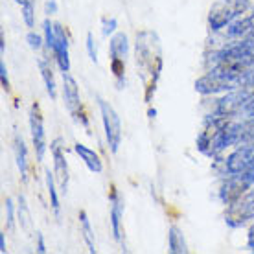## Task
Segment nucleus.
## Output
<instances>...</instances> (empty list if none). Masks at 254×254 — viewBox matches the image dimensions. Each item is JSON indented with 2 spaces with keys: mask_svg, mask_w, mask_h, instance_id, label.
<instances>
[{
  "mask_svg": "<svg viewBox=\"0 0 254 254\" xmlns=\"http://www.w3.org/2000/svg\"><path fill=\"white\" fill-rule=\"evenodd\" d=\"M134 63L138 68L140 79L144 83V100L149 105L155 98L157 89H159L160 74L164 68L162 45H160L159 35L153 30H142V32L136 33Z\"/></svg>",
  "mask_w": 254,
  "mask_h": 254,
  "instance_id": "f257e3e1",
  "label": "nucleus"
},
{
  "mask_svg": "<svg viewBox=\"0 0 254 254\" xmlns=\"http://www.w3.org/2000/svg\"><path fill=\"white\" fill-rule=\"evenodd\" d=\"M243 74H245V68H234V66H225V64L210 66L195 81V90L201 96L214 98V96L225 94L230 90L245 89Z\"/></svg>",
  "mask_w": 254,
  "mask_h": 254,
  "instance_id": "f03ea898",
  "label": "nucleus"
},
{
  "mask_svg": "<svg viewBox=\"0 0 254 254\" xmlns=\"http://www.w3.org/2000/svg\"><path fill=\"white\" fill-rule=\"evenodd\" d=\"M254 107V89H236L225 94L214 96L206 115L221 118H245Z\"/></svg>",
  "mask_w": 254,
  "mask_h": 254,
  "instance_id": "7ed1b4c3",
  "label": "nucleus"
},
{
  "mask_svg": "<svg viewBox=\"0 0 254 254\" xmlns=\"http://www.w3.org/2000/svg\"><path fill=\"white\" fill-rule=\"evenodd\" d=\"M43 35H45L46 50L52 54L61 72H70V37L61 22H54L50 17L43 20Z\"/></svg>",
  "mask_w": 254,
  "mask_h": 254,
  "instance_id": "20e7f679",
  "label": "nucleus"
},
{
  "mask_svg": "<svg viewBox=\"0 0 254 254\" xmlns=\"http://www.w3.org/2000/svg\"><path fill=\"white\" fill-rule=\"evenodd\" d=\"M253 9L251 0H216L208 11V28L210 32H223L230 22L243 17Z\"/></svg>",
  "mask_w": 254,
  "mask_h": 254,
  "instance_id": "39448f33",
  "label": "nucleus"
},
{
  "mask_svg": "<svg viewBox=\"0 0 254 254\" xmlns=\"http://www.w3.org/2000/svg\"><path fill=\"white\" fill-rule=\"evenodd\" d=\"M131 54V43L126 32H116L109 37V66L116 81V89H126V63Z\"/></svg>",
  "mask_w": 254,
  "mask_h": 254,
  "instance_id": "423d86ee",
  "label": "nucleus"
},
{
  "mask_svg": "<svg viewBox=\"0 0 254 254\" xmlns=\"http://www.w3.org/2000/svg\"><path fill=\"white\" fill-rule=\"evenodd\" d=\"M254 166V146L253 144H240L232 147V151L223 155L221 159L214 160V170L223 175H240Z\"/></svg>",
  "mask_w": 254,
  "mask_h": 254,
  "instance_id": "0eeeda50",
  "label": "nucleus"
},
{
  "mask_svg": "<svg viewBox=\"0 0 254 254\" xmlns=\"http://www.w3.org/2000/svg\"><path fill=\"white\" fill-rule=\"evenodd\" d=\"M61 94H63L64 107L68 111V115L72 116V120L76 122L77 126L83 127L87 133H90V124L89 116L85 113L81 102V94H79V85H77L76 77L70 72H63V87H61Z\"/></svg>",
  "mask_w": 254,
  "mask_h": 254,
  "instance_id": "6e6552de",
  "label": "nucleus"
},
{
  "mask_svg": "<svg viewBox=\"0 0 254 254\" xmlns=\"http://www.w3.org/2000/svg\"><path fill=\"white\" fill-rule=\"evenodd\" d=\"M254 186V166L240 175H223L217 188V197L225 206L232 204Z\"/></svg>",
  "mask_w": 254,
  "mask_h": 254,
  "instance_id": "1a4fd4ad",
  "label": "nucleus"
},
{
  "mask_svg": "<svg viewBox=\"0 0 254 254\" xmlns=\"http://www.w3.org/2000/svg\"><path fill=\"white\" fill-rule=\"evenodd\" d=\"M98 102V109L102 115V124H103V133H105V142L109 146V151L116 155L122 146V120L120 115L116 113V109L100 96H96Z\"/></svg>",
  "mask_w": 254,
  "mask_h": 254,
  "instance_id": "9d476101",
  "label": "nucleus"
},
{
  "mask_svg": "<svg viewBox=\"0 0 254 254\" xmlns=\"http://www.w3.org/2000/svg\"><path fill=\"white\" fill-rule=\"evenodd\" d=\"M254 221V186L247 190L238 201L227 206L225 210V223L230 229L249 227Z\"/></svg>",
  "mask_w": 254,
  "mask_h": 254,
  "instance_id": "9b49d317",
  "label": "nucleus"
},
{
  "mask_svg": "<svg viewBox=\"0 0 254 254\" xmlns=\"http://www.w3.org/2000/svg\"><path fill=\"white\" fill-rule=\"evenodd\" d=\"M28 126H30V136H32V146L35 151L37 162H43L48 151V140L45 131V118L41 113V105L37 102L32 103L30 115H28Z\"/></svg>",
  "mask_w": 254,
  "mask_h": 254,
  "instance_id": "f8f14e48",
  "label": "nucleus"
},
{
  "mask_svg": "<svg viewBox=\"0 0 254 254\" xmlns=\"http://www.w3.org/2000/svg\"><path fill=\"white\" fill-rule=\"evenodd\" d=\"M124 197H122L120 190L116 186H111V191H109V227H111V232H113V238L120 243L124 251H127L126 245H124Z\"/></svg>",
  "mask_w": 254,
  "mask_h": 254,
  "instance_id": "ddd939ff",
  "label": "nucleus"
},
{
  "mask_svg": "<svg viewBox=\"0 0 254 254\" xmlns=\"http://www.w3.org/2000/svg\"><path fill=\"white\" fill-rule=\"evenodd\" d=\"M50 155L52 160H54V173H56V179L59 183V190L66 195L70 185V168L66 155H64V142L61 136H58V138H54L50 142Z\"/></svg>",
  "mask_w": 254,
  "mask_h": 254,
  "instance_id": "4468645a",
  "label": "nucleus"
},
{
  "mask_svg": "<svg viewBox=\"0 0 254 254\" xmlns=\"http://www.w3.org/2000/svg\"><path fill=\"white\" fill-rule=\"evenodd\" d=\"M13 153H15V164L20 173V181L28 183V173H30V157H28V147L22 138V134H13Z\"/></svg>",
  "mask_w": 254,
  "mask_h": 254,
  "instance_id": "2eb2a0df",
  "label": "nucleus"
},
{
  "mask_svg": "<svg viewBox=\"0 0 254 254\" xmlns=\"http://www.w3.org/2000/svg\"><path fill=\"white\" fill-rule=\"evenodd\" d=\"M254 32V17L251 13H245L243 17L236 19L234 22H230L225 30H223V35L227 41H234V39H243L247 37L249 33Z\"/></svg>",
  "mask_w": 254,
  "mask_h": 254,
  "instance_id": "dca6fc26",
  "label": "nucleus"
},
{
  "mask_svg": "<svg viewBox=\"0 0 254 254\" xmlns=\"http://www.w3.org/2000/svg\"><path fill=\"white\" fill-rule=\"evenodd\" d=\"M74 153L79 157V160H81L83 164L87 166L89 172H92V173L103 172V160L100 159V155H98L94 149H90L89 146H85L81 142H76V144H74Z\"/></svg>",
  "mask_w": 254,
  "mask_h": 254,
  "instance_id": "f3484780",
  "label": "nucleus"
},
{
  "mask_svg": "<svg viewBox=\"0 0 254 254\" xmlns=\"http://www.w3.org/2000/svg\"><path fill=\"white\" fill-rule=\"evenodd\" d=\"M37 66L39 72H41V77H43V83L46 87V92L50 96V100H58V83H56V76H54V68H52L50 59L41 56L37 59Z\"/></svg>",
  "mask_w": 254,
  "mask_h": 254,
  "instance_id": "a211bd4d",
  "label": "nucleus"
},
{
  "mask_svg": "<svg viewBox=\"0 0 254 254\" xmlns=\"http://www.w3.org/2000/svg\"><path fill=\"white\" fill-rule=\"evenodd\" d=\"M168 251L172 254H188V242L185 238V232L179 229L177 225H172L168 229Z\"/></svg>",
  "mask_w": 254,
  "mask_h": 254,
  "instance_id": "6ab92c4d",
  "label": "nucleus"
},
{
  "mask_svg": "<svg viewBox=\"0 0 254 254\" xmlns=\"http://www.w3.org/2000/svg\"><path fill=\"white\" fill-rule=\"evenodd\" d=\"M45 185L46 191H48V199H50V208L54 212V216L59 217L61 216V203H59V193H58V179H56V173L50 172V170H45Z\"/></svg>",
  "mask_w": 254,
  "mask_h": 254,
  "instance_id": "aec40b11",
  "label": "nucleus"
},
{
  "mask_svg": "<svg viewBox=\"0 0 254 254\" xmlns=\"http://www.w3.org/2000/svg\"><path fill=\"white\" fill-rule=\"evenodd\" d=\"M77 219H79V232H81V236H83V242H85V245H87L90 254H96L98 253V249H96L94 229H92V225H90L89 214H87L85 210H79Z\"/></svg>",
  "mask_w": 254,
  "mask_h": 254,
  "instance_id": "412c9836",
  "label": "nucleus"
},
{
  "mask_svg": "<svg viewBox=\"0 0 254 254\" xmlns=\"http://www.w3.org/2000/svg\"><path fill=\"white\" fill-rule=\"evenodd\" d=\"M17 219H19L20 229L32 234L33 232V219H32V212H30V204L26 201L24 193H19L17 197Z\"/></svg>",
  "mask_w": 254,
  "mask_h": 254,
  "instance_id": "4be33fe9",
  "label": "nucleus"
},
{
  "mask_svg": "<svg viewBox=\"0 0 254 254\" xmlns=\"http://www.w3.org/2000/svg\"><path fill=\"white\" fill-rule=\"evenodd\" d=\"M4 223H6L7 232H13L15 225L19 223V219H17V204H15L11 197H6V201H4Z\"/></svg>",
  "mask_w": 254,
  "mask_h": 254,
  "instance_id": "5701e85b",
  "label": "nucleus"
},
{
  "mask_svg": "<svg viewBox=\"0 0 254 254\" xmlns=\"http://www.w3.org/2000/svg\"><path fill=\"white\" fill-rule=\"evenodd\" d=\"M242 144L254 146V115L242 118Z\"/></svg>",
  "mask_w": 254,
  "mask_h": 254,
  "instance_id": "b1692460",
  "label": "nucleus"
},
{
  "mask_svg": "<svg viewBox=\"0 0 254 254\" xmlns=\"http://www.w3.org/2000/svg\"><path fill=\"white\" fill-rule=\"evenodd\" d=\"M20 13H22V20H24L26 28H35V0H28L26 4L20 6Z\"/></svg>",
  "mask_w": 254,
  "mask_h": 254,
  "instance_id": "393cba45",
  "label": "nucleus"
},
{
  "mask_svg": "<svg viewBox=\"0 0 254 254\" xmlns=\"http://www.w3.org/2000/svg\"><path fill=\"white\" fill-rule=\"evenodd\" d=\"M26 43L30 46V50H33V52H41L43 48H46L45 35L37 33L35 30H30V32L26 33Z\"/></svg>",
  "mask_w": 254,
  "mask_h": 254,
  "instance_id": "a878e982",
  "label": "nucleus"
},
{
  "mask_svg": "<svg viewBox=\"0 0 254 254\" xmlns=\"http://www.w3.org/2000/svg\"><path fill=\"white\" fill-rule=\"evenodd\" d=\"M118 32V19L116 17H102V35L113 37Z\"/></svg>",
  "mask_w": 254,
  "mask_h": 254,
  "instance_id": "bb28decb",
  "label": "nucleus"
},
{
  "mask_svg": "<svg viewBox=\"0 0 254 254\" xmlns=\"http://www.w3.org/2000/svg\"><path fill=\"white\" fill-rule=\"evenodd\" d=\"M85 48H87V54H89L90 61H92V63H98V43H96V37L92 32H89L87 37H85Z\"/></svg>",
  "mask_w": 254,
  "mask_h": 254,
  "instance_id": "cd10ccee",
  "label": "nucleus"
},
{
  "mask_svg": "<svg viewBox=\"0 0 254 254\" xmlns=\"http://www.w3.org/2000/svg\"><path fill=\"white\" fill-rule=\"evenodd\" d=\"M0 83H2V89L6 92H11V83H9V72H7L6 61L2 59L0 61Z\"/></svg>",
  "mask_w": 254,
  "mask_h": 254,
  "instance_id": "c85d7f7f",
  "label": "nucleus"
},
{
  "mask_svg": "<svg viewBox=\"0 0 254 254\" xmlns=\"http://www.w3.org/2000/svg\"><path fill=\"white\" fill-rule=\"evenodd\" d=\"M58 11H59L58 0H46V2H45V13H46V17H52V15H56Z\"/></svg>",
  "mask_w": 254,
  "mask_h": 254,
  "instance_id": "c756f323",
  "label": "nucleus"
},
{
  "mask_svg": "<svg viewBox=\"0 0 254 254\" xmlns=\"http://www.w3.org/2000/svg\"><path fill=\"white\" fill-rule=\"evenodd\" d=\"M35 249H37V253H41V254H45V253H46L45 236L41 234V232H35Z\"/></svg>",
  "mask_w": 254,
  "mask_h": 254,
  "instance_id": "7c9ffc66",
  "label": "nucleus"
},
{
  "mask_svg": "<svg viewBox=\"0 0 254 254\" xmlns=\"http://www.w3.org/2000/svg\"><path fill=\"white\" fill-rule=\"evenodd\" d=\"M247 249L251 253H254V221L249 225V232H247Z\"/></svg>",
  "mask_w": 254,
  "mask_h": 254,
  "instance_id": "2f4dec72",
  "label": "nucleus"
},
{
  "mask_svg": "<svg viewBox=\"0 0 254 254\" xmlns=\"http://www.w3.org/2000/svg\"><path fill=\"white\" fill-rule=\"evenodd\" d=\"M0 253L6 254L7 247H6V232H0Z\"/></svg>",
  "mask_w": 254,
  "mask_h": 254,
  "instance_id": "473e14b6",
  "label": "nucleus"
},
{
  "mask_svg": "<svg viewBox=\"0 0 254 254\" xmlns=\"http://www.w3.org/2000/svg\"><path fill=\"white\" fill-rule=\"evenodd\" d=\"M0 52H2V56L6 54V39H4V33H0Z\"/></svg>",
  "mask_w": 254,
  "mask_h": 254,
  "instance_id": "72a5a7b5",
  "label": "nucleus"
},
{
  "mask_svg": "<svg viewBox=\"0 0 254 254\" xmlns=\"http://www.w3.org/2000/svg\"><path fill=\"white\" fill-rule=\"evenodd\" d=\"M155 115H157V111H155V109H149V118H155Z\"/></svg>",
  "mask_w": 254,
  "mask_h": 254,
  "instance_id": "f704fd0d",
  "label": "nucleus"
},
{
  "mask_svg": "<svg viewBox=\"0 0 254 254\" xmlns=\"http://www.w3.org/2000/svg\"><path fill=\"white\" fill-rule=\"evenodd\" d=\"M15 2H17V4H19V6H22V4H26V2H28V0H15Z\"/></svg>",
  "mask_w": 254,
  "mask_h": 254,
  "instance_id": "c9c22d12",
  "label": "nucleus"
},
{
  "mask_svg": "<svg viewBox=\"0 0 254 254\" xmlns=\"http://www.w3.org/2000/svg\"><path fill=\"white\" fill-rule=\"evenodd\" d=\"M254 115V107H253V111H251V115H249V116H253Z\"/></svg>",
  "mask_w": 254,
  "mask_h": 254,
  "instance_id": "e433bc0d",
  "label": "nucleus"
}]
</instances>
